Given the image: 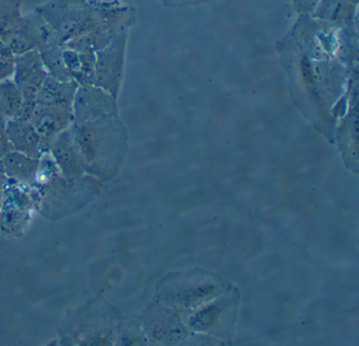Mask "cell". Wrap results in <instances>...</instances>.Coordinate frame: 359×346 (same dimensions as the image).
<instances>
[{
    "instance_id": "cell-1",
    "label": "cell",
    "mask_w": 359,
    "mask_h": 346,
    "mask_svg": "<svg viewBox=\"0 0 359 346\" xmlns=\"http://www.w3.org/2000/svg\"><path fill=\"white\" fill-rule=\"evenodd\" d=\"M55 39L64 46L97 28L107 10L100 9L87 0H54L37 8Z\"/></svg>"
},
{
    "instance_id": "cell-2",
    "label": "cell",
    "mask_w": 359,
    "mask_h": 346,
    "mask_svg": "<svg viewBox=\"0 0 359 346\" xmlns=\"http://www.w3.org/2000/svg\"><path fill=\"white\" fill-rule=\"evenodd\" d=\"M48 75L39 51L28 52L15 57L14 85L22 97V116L26 117L34 106L35 98L45 83Z\"/></svg>"
},
{
    "instance_id": "cell-3",
    "label": "cell",
    "mask_w": 359,
    "mask_h": 346,
    "mask_svg": "<svg viewBox=\"0 0 359 346\" xmlns=\"http://www.w3.org/2000/svg\"><path fill=\"white\" fill-rule=\"evenodd\" d=\"M52 36L53 33L45 20L35 11L26 18L22 16L0 41L18 56L39 50Z\"/></svg>"
},
{
    "instance_id": "cell-4",
    "label": "cell",
    "mask_w": 359,
    "mask_h": 346,
    "mask_svg": "<svg viewBox=\"0 0 359 346\" xmlns=\"http://www.w3.org/2000/svg\"><path fill=\"white\" fill-rule=\"evenodd\" d=\"M121 43V37L116 36L106 48L95 53L92 85H97L110 94H114L117 87Z\"/></svg>"
},
{
    "instance_id": "cell-5",
    "label": "cell",
    "mask_w": 359,
    "mask_h": 346,
    "mask_svg": "<svg viewBox=\"0 0 359 346\" xmlns=\"http://www.w3.org/2000/svg\"><path fill=\"white\" fill-rule=\"evenodd\" d=\"M73 109L79 118L98 117L112 109V97L109 92L92 83L79 85Z\"/></svg>"
},
{
    "instance_id": "cell-6",
    "label": "cell",
    "mask_w": 359,
    "mask_h": 346,
    "mask_svg": "<svg viewBox=\"0 0 359 346\" xmlns=\"http://www.w3.org/2000/svg\"><path fill=\"white\" fill-rule=\"evenodd\" d=\"M79 83L76 81H60L48 76L35 98V104L62 106L72 110Z\"/></svg>"
},
{
    "instance_id": "cell-7",
    "label": "cell",
    "mask_w": 359,
    "mask_h": 346,
    "mask_svg": "<svg viewBox=\"0 0 359 346\" xmlns=\"http://www.w3.org/2000/svg\"><path fill=\"white\" fill-rule=\"evenodd\" d=\"M71 110L62 106L35 104L26 117L32 121L41 135L50 136L68 123Z\"/></svg>"
},
{
    "instance_id": "cell-8",
    "label": "cell",
    "mask_w": 359,
    "mask_h": 346,
    "mask_svg": "<svg viewBox=\"0 0 359 346\" xmlns=\"http://www.w3.org/2000/svg\"><path fill=\"white\" fill-rule=\"evenodd\" d=\"M64 50V46L53 35L37 51L50 77L60 81H71L73 79L65 62Z\"/></svg>"
},
{
    "instance_id": "cell-9",
    "label": "cell",
    "mask_w": 359,
    "mask_h": 346,
    "mask_svg": "<svg viewBox=\"0 0 359 346\" xmlns=\"http://www.w3.org/2000/svg\"><path fill=\"white\" fill-rule=\"evenodd\" d=\"M9 136L14 146L20 150L27 153H33L36 151L39 146V135L33 129V125L25 120V117L10 123Z\"/></svg>"
},
{
    "instance_id": "cell-10",
    "label": "cell",
    "mask_w": 359,
    "mask_h": 346,
    "mask_svg": "<svg viewBox=\"0 0 359 346\" xmlns=\"http://www.w3.org/2000/svg\"><path fill=\"white\" fill-rule=\"evenodd\" d=\"M22 97L13 81H0V114L18 116L22 114Z\"/></svg>"
},
{
    "instance_id": "cell-11",
    "label": "cell",
    "mask_w": 359,
    "mask_h": 346,
    "mask_svg": "<svg viewBox=\"0 0 359 346\" xmlns=\"http://www.w3.org/2000/svg\"><path fill=\"white\" fill-rule=\"evenodd\" d=\"M20 0H0V39L22 18Z\"/></svg>"
},
{
    "instance_id": "cell-12",
    "label": "cell",
    "mask_w": 359,
    "mask_h": 346,
    "mask_svg": "<svg viewBox=\"0 0 359 346\" xmlns=\"http://www.w3.org/2000/svg\"><path fill=\"white\" fill-rule=\"evenodd\" d=\"M15 57L8 46L0 41V81H12L13 78Z\"/></svg>"
},
{
    "instance_id": "cell-13",
    "label": "cell",
    "mask_w": 359,
    "mask_h": 346,
    "mask_svg": "<svg viewBox=\"0 0 359 346\" xmlns=\"http://www.w3.org/2000/svg\"><path fill=\"white\" fill-rule=\"evenodd\" d=\"M7 169L13 175L20 177H30L34 171V163L20 155H12L7 158Z\"/></svg>"
},
{
    "instance_id": "cell-14",
    "label": "cell",
    "mask_w": 359,
    "mask_h": 346,
    "mask_svg": "<svg viewBox=\"0 0 359 346\" xmlns=\"http://www.w3.org/2000/svg\"><path fill=\"white\" fill-rule=\"evenodd\" d=\"M68 140L65 139L58 142L56 153H57L58 158L62 161V167L65 171L68 174H75L77 172V161L75 158L74 151L68 146Z\"/></svg>"
},
{
    "instance_id": "cell-15",
    "label": "cell",
    "mask_w": 359,
    "mask_h": 346,
    "mask_svg": "<svg viewBox=\"0 0 359 346\" xmlns=\"http://www.w3.org/2000/svg\"><path fill=\"white\" fill-rule=\"evenodd\" d=\"M7 150L8 142L5 135V130H4L3 116L0 114V155L5 154Z\"/></svg>"
}]
</instances>
